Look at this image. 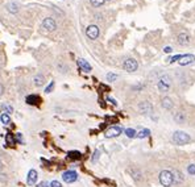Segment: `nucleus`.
Segmentation results:
<instances>
[{
  "mask_svg": "<svg viewBox=\"0 0 195 187\" xmlns=\"http://www.w3.org/2000/svg\"><path fill=\"white\" fill-rule=\"evenodd\" d=\"M106 0H90V3L94 5V7H102L104 4Z\"/></svg>",
  "mask_w": 195,
  "mask_h": 187,
  "instance_id": "nucleus-26",
  "label": "nucleus"
},
{
  "mask_svg": "<svg viewBox=\"0 0 195 187\" xmlns=\"http://www.w3.org/2000/svg\"><path fill=\"white\" fill-rule=\"evenodd\" d=\"M0 111L2 112H5V113H12L13 112V107L12 106H9V104H2L0 106Z\"/></svg>",
  "mask_w": 195,
  "mask_h": 187,
  "instance_id": "nucleus-17",
  "label": "nucleus"
},
{
  "mask_svg": "<svg viewBox=\"0 0 195 187\" xmlns=\"http://www.w3.org/2000/svg\"><path fill=\"white\" fill-rule=\"evenodd\" d=\"M149 135H150V131H149V129H144V131H141V132L137 133L136 137H139V138H145V137H148Z\"/></svg>",
  "mask_w": 195,
  "mask_h": 187,
  "instance_id": "nucleus-24",
  "label": "nucleus"
},
{
  "mask_svg": "<svg viewBox=\"0 0 195 187\" xmlns=\"http://www.w3.org/2000/svg\"><path fill=\"white\" fill-rule=\"evenodd\" d=\"M37 178H38L37 171H36L34 169L29 170V173H28V178H27L28 186H33V185H36V182H37Z\"/></svg>",
  "mask_w": 195,
  "mask_h": 187,
  "instance_id": "nucleus-10",
  "label": "nucleus"
},
{
  "mask_svg": "<svg viewBox=\"0 0 195 187\" xmlns=\"http://www.w3.org/2000/svg\"><path fill=\"white\" fill-rule=\"evenodd\" d=\"M190 136L187 135L186 132H182V131H177L174 132V135H173V141L177 145H185V144L190 142Z\"/></svg>",
  "mask_w": 195,
  "mask_h": 187,
  "instance_id": "nucleus-1",
  "label": "nucleus"
},
{
  "mask_svg": "<svg viewBox=\"0 0 195 187\" xmlns=\"http://www.w3.org/2000/svg\"><path fill=\"white\" fill-rule=\"evenodd\" d=\"M121 135V128L120 127H111L108 128L106 131V137L107 138H115V137H119Z\"/></svg>",
  "mask_w": 195,
  "mask_h": 187,
  "instance_id": "nucleus-8",
  "label": "nucleus"
},
{
  "mask_svg": "<svg viewBox=\"0 0 195 187\" xmlns=\"http://www.w3.org/2000/svg\"><path fill=\"white\" fill-rule=\"evenodd\" d=\"M3 94H4V86H3L2 83H0V96H2Z\"/></svg>",
  "mask_w": 195,
  "mask_h": 187,
  "instance_id": "nucleus-38",
  "label": "nucleus"
},
{
  "mask_svg": "<svg viewBox=\"0 0 195 187\" xmlns=\"http://www.w3.org/2000/svg\"><path fill=\"white\" fill-rule=\"evenodd\" d=\"M137 67H139V63H137V61L135 58H127L124 62H123V69H124L125 71H128V73L136 71Z\"/></svg>",
  "mask_w": 195,
  "mask_h": 187,
  "instance_id": "nucleus-3",
  "label": "nucleus"
},
{
  "mask_svg": "<svg viewBox=\"0 0 195 187\" xmlns=\"http://www.w3.org/2000/svg\"><path fill=\"white\" fill-rule=\"evenodd\" d=\"M164 52L165 53H171V48H170V46H166V48L164 49Z\"/></svg>",
  "mask_w": 195,
  "mask_h": 187,
  "instance_id": "nucleus-39",
  "label": "nucleus"
},
{
  "mask_svg": "<svg viewBox=\"0 0 195 187\" xmlns=\"http://www.w3.org/2000/svg\"><path fill=\"white\" fill-rule=\"evenodd\" d=\"M86 36L90 40H96L99 37V28L96 25H88L87 29H86Z\"/></svg>",
  "mask_w": 195,
  "mask_h": 187,
  "instance_id": "nucleus-7",
  "label": "nucleus"
},
{
  "mask_svg": "<svg viewBox=\"0 0 195 187\" xmlns=\"http://www.w3.org/2000/svg\"><path fill=\"white\" fill-rule=\"evenodd\" d=\"M0 120H2V123L4 124V125H8L11 123V116H9L8 113L3 112L2 115H0Z\"/></svg>",
  "mask_w": 195,
  "mask_h": 187,
  "instance_id": "nucleus-20",
  "label": "nucleus"
},
{
  "mask_svg": "<svg viewBox=\"0 0 195 187\" xmlns=\"http://www.w3.org/2000/svg\"><path fill=\"white\" fill-rule=\"evenodd\" d=\"M173 177H174V181L175 182H178V183H181V182H183V175H182V173L181 171H178V170H174L173 171Z\"/></svg>",
  "mask_w": 195,
  "mask_h": 187,
  "instance_id": "nucleus-19",
  "label": "nucleus"
},
{
  "mask_svg": "<svg viewBox=\"0 0 195 187\" xmlns=\"http://www.w3.org/2000/svg\"><path fill=\"white\" fill-rule=\"evenodd\" d=\"M116 79H117L116 74H112V73H108L107 74V81L108 82H113V81H116Z\"/></svg>",
  "mask_w": 195,
  "mask_h": 187,
  "instance_id": "nucleus-28",
  "label": "nucleus"
},
{
  "mask_svg": "<svg viewBox=\"0 0 195 187\" xmlns=\"http://www.w3.org/2000/svg\"><path fill=\"white\" fill-rule=\"evenodd\" d=\"M107 102H110L111 104H113V106H116V100H115V99H112V98H107Z\"/></svg>",
  "mask_w": 195,
  "mask_h": 187,
  "instance_id": "nucleus-36",
  "label": "nucleus"
},
{
  "mask_svg": "<svg viewBox=\"0 0 195 187\" xmlns=\"http://www.w3.org/2000/svg\"><path fill=\"white\" fill-rule=\"evenodd\" d=\"M62 178L66 183H74L78 179V174H77V171H74V170H67L62 174Z\"/></svg>",
  "mask_w": 195,
  "mask_h": 187,
  "instance_id": "nucleus-6",
  "label": "nucleus"
},
{
  "mask_svg": "<svg viewBox=\"0 0 195 187\" xmlns=\"http://www.w3.org/2000/svg\"><path fill=\"white\" fill-rule=\"evenodd\" d=\"M2 169H3V162L0 161V171H2Z\"/></svg>",
  "mask_w": 195,
  "mask_h": 187,
  "instance_id": "nucleus-40",
  "label": "nucleus"
},
{
  "mask_svg": "<svg viewBox=\"0 0 195 187\" xmlns=\"http://www.w3.org/2000/svg\"><path fill=\"white\" fill-rule=\"evenodd\" d=\"M157 87H158V90H160L161 92H168V91H169V88H170V86L166 84V83H164V82H161V81H158Z\"/></svg>",
  "mask_w": 195,
  "mask_h": 187,
  "instance_id": "nucleus-18",
  "label": "nucleus"
},
{
  "mask_svg": "<svg viewBox=\"0 0 195 187\" xmlns=\"http://www.w3.org/2000/svg\"><path fill=\"white\" fill-rule=\"evenodd\" d=\"M125 135H127V137H129V138H135L137 136V133L133 128H128V129H125Z\"/></svg>",
  "mask_w": 195,
  "mask_h": 187,
  "instance_id": "nucleus-23",
  "label": "nucleus"
},
{
  "mask_svg": "<svg viewBox=\"0 0 195 187\" xmlns=\"http://www.w3.org/2000/svg\"><path fill=\"white\" fill-rule=\"evenodd\" d=\"M174 121L175 123H178V124H183L186 121V115H185V112H177L175 115H174Z\"/></svg>",
  "mask_w": 195,
  "mask_h": 187,
  "instance_id": "nucleus-15",
  "label": "nucleus"
},
{
  "mask_svg": "<svg viewBox=\"0 0 195 187\" xmlns=\"http://www.w3.org/2000/svg\"><path fill=\"white\" fill-rule=\"evenodd\" d=\"M99 154H100L99 150H95V153H94V156H92V162H96L98 158H99Z\"/></svg>",
  "mask_w": 195,
  "mask_h": 187,
  "instance_id": "nucleus-32",
  "label": "nucleus"
},
{
  "mask_svg": "<svg viewBox=\"0 0 195 187\" xmlns=\"http://www.w3.org/2000/svg\"><path fill=\"white\" fill-rule=\"evenodd\" d=\"M54 84H56V83H54V82H50V84L48 86V87H46V90H45V92H46V94L52 92V90L54 88Z\"/></svg>",
  "mask_w": 195,
  "mask_h": 187,
  "instance_id": "nucleus-31",
  "label": "nucleus"
},
{
  "mask_svg": "<svg viewBox=\"0 0 195 187\" xmlns=\"http://www.w3.org/2000/svg\"><path fill=\"white\" fill-rule=\"evenodd\" d=\"M160 81L161 82H164V83H166V84H169V86H171V82H173V79H171V77L170 75H168V74H164L162 77L160 78Z\"/></svg>",
  "mask_w": 195,
  "mask_h": 187,
  "instance_id": "nucleus-22",
  "label": "nucleus"
},
{
  "mask_svg": "<svg viewBox=\"0 0 195 187\" xmlns=\"http://www.w3.org/2000/svg\"><path fill=\"white\" fill-rule=\"evenodd\" d=\"M7 141H8V142H11V144H15V140H13L12 137H11V136L8 135V136H7Z\"/></svg>",
  "mask_w": 195,
  "mask_h": 187,
  "instance_id": "nucleus-37",
  "label": "nucleus"
},
{
  "mask_svg": "<svg viewBox=\"0 0 195 187\" xmlns=\"http://www.w3.org/2000/svg\"><path fill=\"white\" fill-rule=\"evenodd\" d=\"M129 173L132 174V177L136 179V181H139L140 177H141V173H140L139 170H136V169H129Z\"/></svg>",
  "mask_w": 195,
  "mask_h": 187,
  "instance_id": "nucleus-25",
  "label": "nucleus"
},
{
  "mask_svg": "<svg viewBox=\"0 0 195 187\" xmlns=\"http://www.w3.org/2000/svg\"><path fill=\"white\" fill-rule=\"evenodd\" d=\"M41 27L44 28L46 32H54L57 29V23L53 17H46V19H44V21H42Z\"/></svg>",
  "mask_w": 195,
  "mask_h": 187,
  "instance_id": "nucleus-4",
  "label": "nucleus"
},
{
  "mask_svg": "<svg viewBox=\"0 0 195 187\" xmlns=\"http://www.w3.org/2000/svg\"><path fill=\"white\" fill-rule=\"evenodd\" d=\"M181 58H182V55H181V54H178V55L170 57V58L168 59V62H169V63H171V62H174V61H178V59H181Z\"/></svg>",
  "mask_w": 195,
  "mask_h": 187,
  "instance_id": "nucleus-30",
  "label": "nucleus"
},
{
  "mask_svg": "<svg viewBox=\"0 0 195 187\" xmlns=\"http://www.w3.org/2000/svg\"><path fill=\"white\" fill-rule=\"evenodd\" d=\"M77 62H78V66L81 67V69H82L83 71H86V73H90V71H91V69H92V67H91V65H90V63H88L86 59L79 58V59L77 61Z\"/></svg>",
  "mask_w": 195,
  "mask_h": 187,
  "instance_id": "nucleus-12",
  "label": "nucleus"
},
{
  "mask_svg": "<svg viewBox=\"0 0 195 187\" xmlns=\"http://www.w3.org/2000/svg\"><path fill=\"white\" fill-rule=\"evenodd\" d=\"M187 173H189L190 175H195V165H189L187 166Z\"/></svg>",
  "mask_w": 195,
  "mask_h": 187,
  "instance_id": "nucleus-29",
  "label": "nucleus"
},
{
  "mask_svg": "<svg viewBox=\"0 0 195 187\" xmlns=\"http://www.w3.org/2000/svg\"><path fill=\"white\" fill-rule=\"evenodd\" d=\"M16 140H17V142H23V136H21V133H17L16 135Z\"/></svg>",
  "mask_w": 195,
  "mask_h": 187,
  "instance_id": "nucleus-35",
  "label": "nucleus"
},
{
  "mask_svg": "<svg viewBox=\"0 0 195 187\" xmlns=\"http://www.w3.org/2000/svg\"><path fill=\"white\" fill-rule=\"evenodd\" d=\"M33 82H34V86H36V87H41V86L45 83L44 75H42V74H37V75H36V77L33 78Z\"/></svg>",
  "mask_w": 195,
  "mask_h": 187,
  "instance_id": "nucleus-16",
  "label": "nucleus"
},
{
  "mask_svg": "<svg viewBox=\"0 0 195 187\" xmlns=\"http://www.w3.org/2000/svg\"><path fill=\"white\" fill-rule=\"evenodd\" d=\"M69 158L78 160V158H81V153H79V152H69Z\"/></svg>",
  "mask_w": 195,
  "mask_h": 187,
  "instance_id": "nucleus-27",
  "label": "nucleus"
},
{
  "mask_svg": "<svg viewBox=\"0 0 195 187\" xmlns=\"http://www.w3.org/2000/svg\"><path fill=\"white\" fill-rule=\"evenodd\" d=\"M7 11H8L9 13H17L20 11V7H19V4L17 3H8L7 4Z\"/></svg>",
  "mask_w": 195,
  "mask_h": 187,
  "instance_id": "nucleus-14",
  "label": "nucleus"
},
{
  "mask_svg": "<svg viewBox=\"0 0 195 187\" xmlns=\"http://www.w3.org/2000/svg\"><path fill=\"white\" fill-rule=\"evenodd\" d=\"M161 106H162V108H164V109H169V111H170L173 107H174V103H173V100L169 98V96H165V98L161 100Z\"/></svg>",
  "mask_w": 195,
  "mask_h": 187,
  "instance_id": "nucleus-13",
  "label": "nucleus"
},
{
  "mask_svg": "<svg viewBox=\"0 0 195 187\" xmlns=\"http://www.w3.org/2000/svg\"><path fill=\"white\" fill-rule=\"evenodd\" d=\"M50 185H49V183L48 182H45V181H42V182H40L38 183V185H37V187H49Z\"/></svg>",
  "mask_w": 195,
  "mask_h": 187,
  "instance_id": "nucleus-34",
  "label": "nucleus"
},
{
  "mask_svg": "<svg viewBox=\"0 0 195 187\" xmlns=\"http://www.w3.org/2000/svg\"><path fill=\"white\" fill-rule=\"evenodd\" d=\"M27 103L28 104H37V103H40V98L36 95H30L27 98Z\"/></svg>",
  "mask_w": 195,
  "mask_h": 187,
  "instance_id": "nucleus-21",
  "label": "nucleus"
},
{
  "mask_svg": "<svg viewBox=\"0 0 195 187\" xmlns=\"http://www.w3.org/2000/svg\"><path fill=\"white\" fill-rule=\"evenodd\" d=\"M139 111L144 115H150V113H153V106L149 102L144 100V102L139 103Z\"/></svg>",
  "mask_w": 195,
  "mask_h": 187,
  "instance_id": "nucleus-5",
  "label": "nucleus"
},
{
  "mask_svg": "<svg viewBox=\"0 0 195 187\" xmlns=\"http://www.w3.org/2000/svg\"><path fill=\"white\" fill-rule=\"evenodd\" d=\"M195 61V57L193 54H185V55H182V58H181L178 62L181 66H186V65H190V63H193Z\"/></svg>",
  "mask_w": 195,
  "mask_h": 187,
  "instance_id": "nucleus-11",
  "label": "nucleus"
},
{
  "mask_svg": "<svg viewBox=\"0 0 195 187\" xmlns=\"http://www.w3.org/2000/svg\"><path fill=\"white\" fill-rule=\"evenodd\" d=\"M50 187H62V185H61V182H58V181H53L50 183Z\"/></svg>",
  "mask_w": 195,
  "mask_h": 187,
  "instance_id": "nucleus-33",
  "label": "nucleus"
},
{
  "mask_svg": "<svg viewBox=\"0 0 195 187\" xmlns=\"http://www.w3.org/2000/svg\"><path fill=\"white\" fill-rule=\"evenodd\" d=\"M190 36L189 33H186V32H182V33L178 34V37H177V42L181 45V46H187L190 44Z\"/></svg>",
  "mask_w": 195,
  "mask_h": 187,
  "instance_id": "nucleus-9",
  "label": "nucleus"
},
{
  "mask_svg": "<svg viewBox=\"0 0 195 187\" xmlns=\"http://www.w3.org/2000/svg\"><path fill=\"white\" fill-rule=\"evenodd\" d=\"M174 182V177H173V173L169 170H164L160 173V183L164 187H170Z\"/></svg>",
  "mask_w": 195,
  "mask_h": 187,
  "instance_id": "nucleus-2",
  "label": "nucleus"
}]
</instances>
